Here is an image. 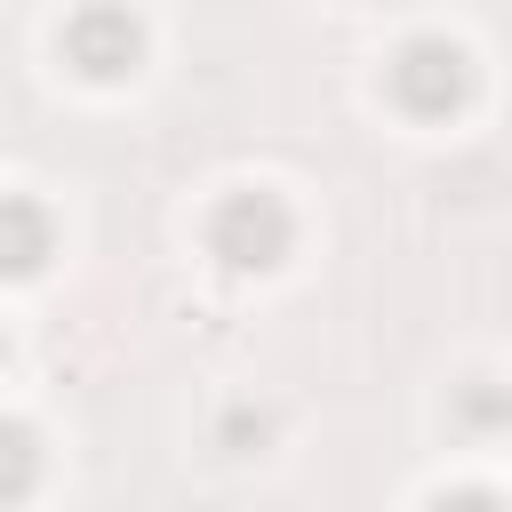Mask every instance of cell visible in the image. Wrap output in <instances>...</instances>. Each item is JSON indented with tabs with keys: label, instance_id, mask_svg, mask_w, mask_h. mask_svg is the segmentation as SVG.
I'll return each instance as SVG.
<instances>
[{
	"label": "cell",
	"instance_id": "2",
	"mask_svg": "<svg viewBox=\"0 0 512 512\" xmlns=\"http://www.w3.org/2000/svg\"><path fill=\"white\" fill-rule=\"evenodd\" d=\"M288 240H296V216H288V200L264 192V184H240V192H224V200L208 208V256H216L224 272H272V264L288 256Z\"/></svg>",
	"mask_w": 512,
	"mask_h": 512
},
{
	"label": "cell",
	"instance_id": "4",
	"mask_svg": "<svg viewBox=\"0 0 512 512\" xmlns=\"http://www.w3.org/2000/svg\"><path fill=\"white\" fill-rule=\"evenodd\" d=\"M56 256V216L32 192H0V280H32Z\"/></svg>",
	"mask_w": 512,
	"mask_h": 512
},
{
	"label": "cell",
	"instance_id": "7",
	"mask_svg": "<svg viewBox=\"0 0 512 512\" xmlns=\"http://www.w3.org/2000/svg\"><path fill=\"white\" fill-rule=\"evenodd\" d=\"M424 512H512V504H504L496 488H480V480H464V488H440V496H432Z\"/></svg>",
	"mask_w": 512,
	"mask_h": 512
},
{
	"label": "cell",
	"instance_id": "6",
	"mask_svg": "<svg viewBox=\"0 0 512 512\" xmlns=\"http://www.w3.org/2000/svg\"><path fill=\"white\" fill-rule=\"evenodd\" d=\"M456 424H464V432H504V440H512V384H464Z\"/></svg>",
	"mask_w": 512,
	"mask_h": 512
},
{
	"label": "cell",
	"instance_id": "3",
	"mask_svg": "<svg viewBox=\"0 0 512 512\" xmlns=\"http://www.w3.org/2000/svg\"><path fill=\"white\" fill-rule=\"evenodd\" d=\"M64 64H72L80 80L112 88V80H128V72L144 64V24H136L120 0H80V8L64 16Z\"/></svg>",
	"mask_w": 512,
	"mask_h": 512
},
{
	"label": "cell",
	"instance_id": "5",
	"mask_svg": "<svg viewBox=\"0 0 512 512\" xmlns=\"http://www.w3.org/2000/svg\"><path fill=\"white\" fill-rule=\"evenodd\" d=\"M32 480H40V440H32V424L0 416V504L32 496Z\"/></svg>",
	"mask_w": 512,
	"mask_h": 512
},
{
	"label": "cell",
	"instance_id": "8",
	"mask_svg": "<svg viewBox=\"0 0 512 512\" xmlns=\"http://www.w3.org/2000/svg\"><path fill=\"white\" fill-rule=\"evenodd\" d=\"M0 352H8V344H0Z\"/></svg>",
	"mask_w": 512,
	"mask_h": 512
},
{
	"label": "cell",
	"instance_id": "1",
	"mask_svg": "<svg viewBox=\"0 0 512 512\" xmlns=\"http://www.w3.org/2000/svg\"><path fill=\"white\" fill-rule=\"evenodd\" d=\"M384 88H392L400 112L448 120V112L472 104V56H464V40H448V32H408V40L392 48V64H384Z\"/></svg>",
	"mask_w": 512,
	"mask_h": 512
}]
</instances>
